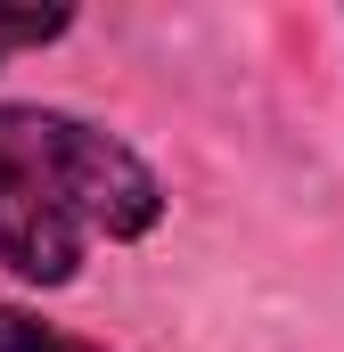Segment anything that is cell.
Wrapping results in <instances>:
<instances>
[{
    "instance_id": "3",
    "label": "cell",
    "mask_w": 344,
    "mask_h": 352,
    "mask_svg": "<svg viewBox=\"0 0 344 352\" xmlns=\"http://www.w3.org/2000/svg\"><path fill=\"white\" fill-rule=\"evenodd\" d=\"M66 33H74V8H0V66L25 50H50Z\"/></svg>"
},
{
    "instance_id": "2",
    "label": "cell",
    "mask_w": 344,
    "mask_h": 352,
    "mask_svg": "<svg viewBox=\"0 0 344 352\" xmlns=\"http://www.w3.org/2000/svg\"><path fill=\"white\" fill-rule=\"evenodd\" d=\"M0 352H107V344H90L74 328L41 320L33 303H8V295H0Z\"/></svg>"
},
{
    "instance_id": "1",
    "label": "cell",
    "mask_w": 344,
    "mask_h": 352,
    "mask_svg": "<svg viewBox=\"0 0 344 352\" xmlns=\"http://www.w3.org/2000/svg\"><path fill=\"white\" fill-rule=\"evenodd\" d=\"M172 213L164 173L107 123L50 98H0V270L33 295L74 287L90 246H148Z\"/></svg>"
}]
</instances>
